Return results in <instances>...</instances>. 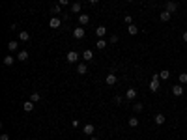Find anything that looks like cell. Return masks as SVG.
Wrapping results in <instances>:
<instances>
[{
    "label": "cell",
    "instance_id": "36",
    "mask_svg": "<svg viewBox=\"0 0 187 140\" xmlns=\"http://www.w3.org/2000/svg\"><path fill=\"white\" fill-rule=\"evenodd\" d=\"M0 140H10V137H8L6 133H2V137H0Z\"/></svg>",
    "mask_w": 187,
    "mask_h": 140
},
{
    "label": "cell",
    "instance_id": "8",
    "mask_svg": "<svg viewBox=\"0 0 187 140\" xmlns=\"http://www.w3.org/2000/svg\"><path fill=\"white\" fill-rule=\"evenodd\" d=\"M172 94L176 95V97H182V95H184V86H180V84H178V86H172Z\"/></svg>",
    "mask_w": 187,
    "mask_h": 140
},
{
    "label": "cell",
    "instance_id": "22",
    "mask_svg": "<svg viewBox=\"0 0 187 140\" xmlns=\"http://www.w3.org/2000/svg\"><path fill=\"white\" fill-rule=\"evenodd\" d=\"M19 39H21V41H28V39H30V34H28V32H25V30L19 32Z\"/></svg>",
    "mask_w": 187,
    "mask_h": 140
},
{
    "label": "cell",
    "instance_id": "26",
    "mask_svg": "<svg viewBox=\"0 0 187 140\" xmlns=\"http://www.w3.org/2000/svg\"><path fill=\"white\" fill-rule=\"evenodd\" d=\"M13 62H15L13 56H6V58H4V66H13Z\"/></svg>",
    "mask_w": 187,
    "mask_h": 140
},
{
    "label": "cell",
    "instance_id": "32",
    "mask_svg": "<svg viewBox=\"0 0 187 140\" xmlns=\"http://www.w3.org/2000/svg\"><path fill=\"white\" fill-rule=\"evenodd\" d=\"M122 101H124V99H122V97H120V95H116V97H114V103H116V105H120V103H122Z\"/></svg>",
    "mask_w": 187,
    "mask_h": 140
},
{
    "label": "cell",
    "instance_id": "19",
    "mask_svg": "<svg viewBox=\"0 0 187 140\" xmlns=\"http://www.w3.org/2000/svg\"><path fill=\"white\" fill-rule=\"evenodd\" d=\"M17 60L19 62H26V60H28V53H26V51H21V53L17 54Z\"/></svg>",
    "mask_w": 187,
    "mask_h": 140
},
{
    "label": "cell",
    "instance_id": "40",
    "mask_svg": "<svg viewBox=\"0 0 187 140\" xmlns=\"http://www.w3.org/2000/svg\"><path fill=\"white\" fill-rule=\"evenodd\" d=\"M127 2H133V0H127Z\"/></svg>",
    "mask_w": 187,
    "mask_h": 140
},
{
    "label": "cell",
    "instance_id": "14",
    "mask_svg": "<svg viewBox=\"0 0 187 140\" xmlns=\"http://www.w3.org/2000/svg\"><path fill=\"white\" fill-rule=\"evenodd\" d=\"M77 73H79V75H86V73H88V67H86V64H77Z\"/></svg>",
    "mask_w": 187,
    "mask_h": 140
},
{
    "label": "cell",
    "instance_id": "15",
    "mask_svg": "<svg viewBox=\"0 0 187 140\" xmlns=\"http://www.w3.org/2000/svg\"><path fill=\"white\" fill-rule=\"evenodd\" d=\"M92 58H94V53H92L90 49H86L84 53H82V60H84V62H90Z\"/></svg>",
    "mask_w": 187,
    "mask_h": 140
},
{
    "label": "cell",
    "instance_id": "37",
    "mask_svg": "<svg viewBox=\"0 0 187 140\" xmlns=\"http://www.w3.org/2000/svg\"><path fill=\"white\" fill-rule=\"evenodd\" d=\"M182 39H184V41H185V43H187V30H185V32H184V34H182Z\"/></svg>",
    "mask_w": 187,
    "mask_h": 140
},
{
    "label": "cell",
    "instance_id": "29",
    "mask_svg": "<svg viewBox=\"0 0 187 140\" xmlns=\"http://www.w3.org/2000/svg\"><path fill=\"white\" fill-rule=\"evenodd\" d=\"M51 11H54V13H62V6H60V4H56V6H53V10H51Z\"/></svg>",
    "mask_w": 187,
    "mask_h": 140
},
{
    "label": "cell",
    "instance_id": "17",
    "mask_svg": "<svg viewBox=\"0 0 187 140\" xmlns=\"http://www.w3.org/2000/svg\"><path fill=\"white\" fill-rule=\"evenodd\" d=\"M127 34H129V36H137L138 34V26L129 25V26H127Z\"/></svg>",
    "mask_w": 187,
    "mask_h": 140
},
{
    "label": "cell",
    "instance_id": "30",
    "mask_svg": "<svg viewBox=\"0 0 187 140\" xmlns=\"http://www.w3.org/2000/svg\"><path fill=\"white\" fill-rule=\"evenodd\" d=\"M180 84H187V73H180Z\"/></svg>",
    "mask_w": 187,
    "mask_h": 140
},
{
    "label": "cell",
    "instance_id": "35",
    "mask_svg": "<svg viewBox=\"0 0 187 140\" xmlns=\"http://www.w3.org/2000/svg\"><path fill=\"white\" fill-rule=\"evenodd\" d=\"M71 127H79V120H73V122H71Z\"/></svg>",
    "mask_w": 187,
    "mask_h": 140
},
{
    "label": "cell",
    "instance_id": "34",
    "mask_svg": "<svg viewBox=\"0 0 187 140\" xmlns=\"http://www.w3.org/2000/svg\"><path fill=\"white\" fill-rule=\"evenodd\" d=\"M58 4H60V6H67V4H69V0H58Z\"/></svg>",
    "mask_w": 187,
    "mask_h": 140
},
{
    "label": "cell",
    "instance_id": "13",
    "mask_svg": "<svg viewBox=\"0 0 187 140\" xmlns=\"http://www.w3.org/2000/svg\"><path fill=\"white\" fill-rule=\"evenodd\" d=\"M8 49H10V53H15V51L19 49V41H13V39L8 41Z\"/></svg>",
    "mask_w": 187,
    "mask_h": 140
},
{
    "label": "cell",
    "instance_id": "23",
    "mask_svg": "<svg viewBox=\"0 0 187 140\" xmlns=\"http://www.w3.org/2000/svg\"><path fill=\"white\" fill-rule=\"evenodd\" d=\"M127 123H129V127H133V129H135V127H138V120L135 118V116H131V118H129V122H127Z\"/></svg>",
    "mask_w": 187,
    "mask_h": 140
},
{
    "label": "cell",
    "instance_id": "27",
    "mask_svg": "<svg viewBox=\"0 0 187 140\" xmlns=\"http://www.w3.org/2000/svg\"><path fill=\"white\" fill-rule=\"evenodd\" d=\"M142 109H144V107H142V103H135V105H133V110L137 112V114H138V112H142Z\"/></svg>",
    "mask_w": 187,
    "mask_h": 140
},
{
    "label": "cell",
    "instance_id": "3",
    "mask_svg": "<svg viewBox=\"0 0 187 140\" xmlns=\"http://www.w3.org/2000/svg\"><path fill=\"white\" fill-rule=\"evenodd\" d=\"M165 10L169 11V13H176L178 11V4L174 2V0H169V2L165 4Z\"/></svg>",
    "mask_w": 187,
    "mask_h": 140
},
{
    "label": "cell",
    "instance_id": "38",
    "mask_svg": "<svg viewBox=\"0 0 187 140\" xmlns=\"http://www.w3.org/2000/svg\"><path fill=\"white\" fill-rule=\"evenodd\" d=\"M88 2H90V4H97L99 0H88Z\"/></svg>",
    "mask_w": 187,
    "mask_h": 140
},
{
    "label": "cell",
    "instance_id": "11",
    "mask_svg": "<svg viewBox=\"0 0 187 140\" xmlns=\"http://www.w3.org/2000/svg\"><path fill=\"white\" fill-rule=\"evenodd\" d=\"M60 25H62V19H58V17H53V19L49 21V26H51V28H58Z\"/></svg>",
    "mask_w": 187,
    "mask_h": 140
},
{
    "label": "cell",
    "instance_id": "20",
    "mask_svg": "<svg viewBox=\"0 0 187 140\" xmlns=\"http://www.w3.org/2000/svg\"><path fill=\"white\" fill-rule=\"evenodd\" d=\"M165 116H163V114H155V118H153V122H155L157 123V125H163V123H165Z\"/></svg>",
    "mask_w": 187,
    "mask_h": 140
},
{
    "label": "cell",
    "instance_id": "4",
    "mask_svg": "<svg viewBox=\"0 0 187 140\" xmlns=\"http://www.w3.org/2000/svg\"><path fill=\"white\" fill-rule=\"evenodd\" d=\"M84 34H86V32H84V28H82V26H77L73 30V38L75 39H82V38H84Z\"/></svg>",
    "mask_w": 187,
    "mask_h": 140
},
{
    "label": "cell",
    "instance_id": "28",
    "mask_svg": "<svg viewBox=\"0 0 187 140\" xmlns=\"http://www.w3.org/2000/svg\"><path fill=\"white\" fill-rule=\"evenodd\" d=\"M118 41H120V38H118L116 34H114V36H110V38H109V43H114V45H116Z\"/></svg>",
    "mask_w": 187,
    "mask_h": 140
},
{
    "label": "cell",
    "instance_id": "16",
    "mask_svg": "<svg viewBox=\"0 0 187 140\" xmlns=\"http://www.w3.org/2000/svg\"><path fill=\"white\" fill-rule=\"evenodd\" d=\"M107 43H109V41H107V39L99 38V41H95V47H97L99 51H103V49H105V47H107Z\"/></svg>",
    "mask_w": 187,
    "mask_h": 140
},
{
    "label": "cell",
    "instance_id": "31",
    "mask_svg": "<svg viewBox=\"0 0 187 140\" xmlns=\"http://www.w3.org/2000/svg\"><path fill=\"white\" fill-rule=\"evenodd\" d=\"M124 21L127 23V25H133V17H131V15H125V17H124Z\"/></svg>",
    "mask_w": 187,
    "mask_h": 140
},
{
    "label": "cell",
    "instance_id": "10",
    "mask_svg": "<svg viewBox=\"0 0 187 140\" xmlns=\"http://www.w3.org/2000/svg\"><path fill=\"white\" fill-rule=\"evenodd\" d=\"M82 131H84V135L92 137V135H94V131H95V127L92 125V123H86V125H84V129H82Z\"/></svg>",
    "mask_w": 187,
    "mask_h": 140
},
{
    "label": "cell",
    "instance_id": "1",
    "mask_svg": "<svg viewBox=\"0 0 187 140\" xmlns=\"http://www.w3.org/2000/svg\"><path fill=\"white\" fill-rule=\"evenodd\" d=\"M159 81H161V77H159V73H155L152 77V82H150V90H152V92H157L159 90V86H161V82H159Z\"/></svg>",
    "mask_w": 187,
    "mask_h": 140
},
{
    "label": "cell",
    "instance_id": "21",
    "mask_svg": "<svg viewBox=\"0 0 187 140\" xmlns=\"http://www.w3.org/2000/svg\"><path fill=\"white\" fill-rule=\"evenodd\" d=\"M81 4H79V2H73V4H71V13H81Z\"/></svg>",
    "mask_w": 187,
    "mask_h": 140
},
{
    "label": "cell",
    "instance_id": "9",
    "mask_svg": "<svg viewBox=\"0 0 187 140\" xmlns=\"http://www.w3.org/2000/svg\"><path fill=\"white\" fill-rule=\"evenodd\" d=\"M116 81H118V79H116V75H114V73L107 75V79H105V82L109 84V86H114V84H116Z\"/></svg>",
    "mask_w": 187,
    "mask_h": 140
},
{
    "label": "cell",
    "instance_id": "2",
    "mask_svg": "<svg viewBox=\"0 0 187 140\" xmlns=\"http://www.w3.org/2000/svg\"><path fill=\"white\" fill-rule=\"evenodd\" d=\"M79 58H81V56H79L77 51H69V53H67V56H66V60H67L69 64H77Z\"/></svg>",
    "mask_w": 187,
    "mask_h": 140
},
{
    "label": "cell",
    "instance_id": "5",
    "mask_svg": "<svg viewBox=\"0 0 187 140\" xmlns=\"http://www.w3.org/2000/svg\"><path fill=\"white\" fill-rule=\"evenodd\" d=\"M125 99L127 101H135V99H137V90H135V88H129V90L125 92Z\"/></svg>",
    "mask_w": 187,
    "mask_h": 140
},
{
    "label": "cell",
    "instance_id": "18",
    "mask_svg": "<svg viewBox=\"0 0 187 140\" xmlns=\"http://www.w3.org/2000/svg\"><path fill=\"white\" fill-rule=\"evenodd\" d=\"M95 34H97V38H103L107 34V26H97L95 28Z\"/></svg>",
    "mask_w": 187,
    "mask_h": 140
},
{
    "label": "cell",
    "instance_id": "7",
    "mask_svg": "<svg viewBox=\"0 0 187 140\" xmlns=\"http://www.w3.org/2000/svg\"><path fill=\"white\" fill-rule=\"evenodd\" d=\"M170 15H172V13H169L166 10H163L161 13H159V19H161V23H169V21H170Z\"/></svg>",
    "mask_w": 187,
    "mask_h": 140
},
{
    "label": "cell",
    "instance_id": "6",
    "mask_svg": "<svg viewBox=\"0 0 187 140\" xmlns=\"http://www.w3.org/2000/svg\"><path fill=\"white\" fill-rule=\"evenodd\" d=\"M88 23H90V15L88 13H81V15H79V25H88Z\"/></svg>",
    "mask_w": 187,
    "mask_h": 140
},
{
    "label": "cell",
    "instance_id": "39",
    "mask_svg": "<svg viewBox=\"0 0 187 140\" xmlns=\"http://www.w3.org/2000/svg\"><path fill=\"white\" fill-rule=\"evenodd\" d=\"M90 140H99V138H95V137H92V138H90Z\"/></svg>",
    "mask_w": 187,
    "mask_h": 140
},
{
    "label": "cell",
    "instance_id": "33",
    "mask_svg": "<svg viewBox=\"0 0 187 140\" xmlns=\"http://www.w3.org/2000/svg\"><path fill=\"white\" fill-rule=\"evenodd\" d=\"M60 15H62V21H67V19H69V15H67V13H66V11H62V13H60Z\"/></svg>",
    "mask_w": 187,
    "mask_h": 140
},
{
    "label": "cell",
    "instance_id": "24",
    "mask_svg": "<svg viewBox=\"0 0 187 140\" xmlns=\"http://www.w3.org/2000/svg\"><path fill=\"white\" fill-rule=\"evenodd\" d=\"M30 101H32V103H38V101H41V95H39L38 92H34V94L30 95Z\"/></svg>",
    "mask_w": 187,
    "mask_h": 140
},
{
    "label": "cell",
    "instance_id": "25",
    "mask_svg": "<svg viewBox=\"0 0 187 140\" xmlns=\"http://www.w3.org/2000/svg\"><path fill=\"white\" fill-rule=\"evenodd\" d=\"M159 77H161V81H169L170 79V71H161V73H159Z\"/></svg>",
    "mask_w": 187,
    "mask_h": 140
},
{
    "label": "cell",
    "instance_id": "12",
    "mask_svg": "<svg viewBox=\"0 0 187 140\" xmlns=\"http://www.w3.org/2000/svg\"><path fill=\"white\" fill-rule=\"evenodd\" d=\"M34 105H36V103H32L28 99V101L23 103V109H25V112H32V110H34Z\"/></svg>",
    "mask_w": 187,
    "mask_h": 140
}]
</instances>
